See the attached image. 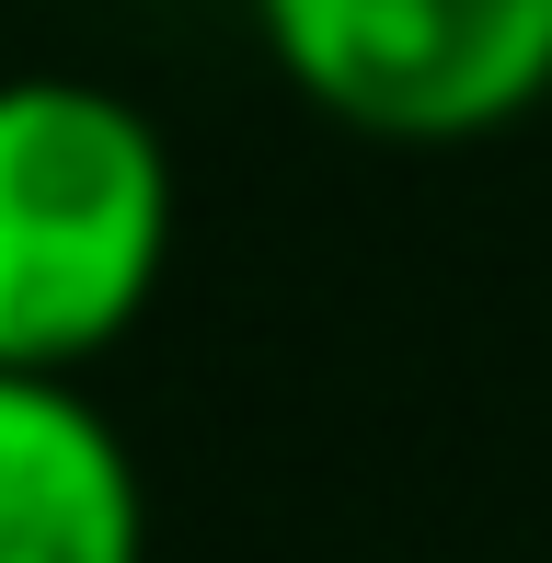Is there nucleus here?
<instances>
[{
    "label": "nucleus",
    "instance_id": "7ed1b4c3",
    "mask_svg": "<svg viewBox=\"0 0 552 563\" xmlns=\"http://www.w3.org/2000/svg\"><path fill=\"white\" fill-rule=\"evenodd\" d=\"M0 563H150L139 449L81 379L0 368Z\"/></svg>",
    "mask_w": 552,
    "mask_h": 563
},
{
    "label": "nucleus",
    "instance_id": "f03ea898",
    "mask_svg": "<svg viewBox=\"0 0 552 563\" xmlns=\"http://www.w3.org/2000/svg\"><path fill=\"white\" fill-rule=\"evenodd\" d=\"M311 115L391 150H461L552 104V0H242Z\"/></svg>",
    "mask_w": 552,
    "mask_h": 563
},
{
    "label": "nucleus",
    "instance_id": "f257e3e1",
    "mask_svg": "<svg viewBox=\"0 0 552 563\" xmlns=\"http://www.w3.org/2000/svg\"><path fill=\"white\" fill-rule=\"evenodd\" d=\"M173 276V150L128 92L0 81V368L81 379L150 322Z\"/></svg>",
    "mask_w": 552,
    "mask_h": 563
}]
</instances>
